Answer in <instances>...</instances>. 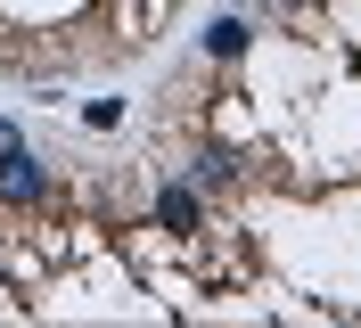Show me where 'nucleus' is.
<instances>
[{
    "instance_id": "3",
    "label": "nucleus",
    "mask_w": 361,
    "mask_h": 328,
    "mask_svg": "<svg viewBox=\"0 0 361 328\" xmlns=\"http://www.w3.org/2000/svg\"><path fill=\"white\" fill-rule=\"evenodd\" d=\"M247 42H255L247 17H214L205 25V58H247Z\"/></svg>"
},
{
    "instance_id": "2",
    "label": "nucleus",
    "mask_w": 361,
    "mask_h": 328,
    "mask_svg": "<svg viewBox=\"0 0 361 328\" xmlns=\"http://www.w3.org/2000/svg\"><path fill=\"white\" fill-rule=\"evenodd\" d=\"M42 189H49V181H42V164H33L25 148H8V156H0V205H33Z\"/></svg>"
},
{
    "instance_id": "6",
    "label": "nucleus",
    "mask_w": 361,
    "mask_h": 328,
    "mask_svg": "<svg viewBox=\"0 0 361 328\" xmlns=\"http://www.w3.org/2000/svg\"><path fill=\"white\" fill-rule=\"evenodd\" d=\"M263 8H271V0H263Z\"/></svg>"
},
{
    "instance_id": "1",
    "label": "nucleus",
    "mask_w": 361,
    "mask_h": 328,
    "mask_svg": "<svg viewBox=\"0 0 361 328\" xmlns=\"http://www.w3.org/2000/svg\"><path fill=\"white\" fill-rule=\"evenodd\" d=\"M157 221L173 230V238H197V230H205V197H197V181H164V189H157Z\"/></svg>"
},
{
    "instance_id": "5",
    "label": "nucleus",
    "mask_w": 361,
    "mask_h": 328,
    "mask_svg": "<svg viewBox=\"0 0 361 328\" xmlns=\"http://www.w3.org/2000/svg\"><path fill=\"white\" fill-rule=\"evenodd\" d=\"M8 148H25V131H17V123H0V156H8Z\"/></svg>"
},
{
    "instance_id": "4",
    "label": "nucleus",
    "mask_w": 361,
    "mask_h": 328,
    "mask_svg": "<svg viewBox=\"0 0 361 328\" xmlns=\"http://www.w3.org/2000/svg\"><path fill=\"white\" fill-rule=\"evenodd\" d=\"M82 123H90V131H115V123H123V99H90Z\"/></svg>"
}]
</instances>
